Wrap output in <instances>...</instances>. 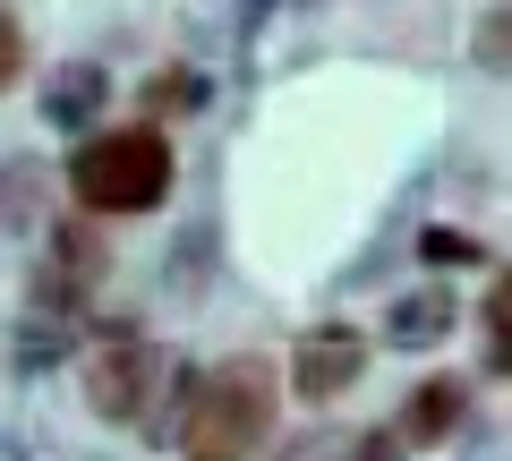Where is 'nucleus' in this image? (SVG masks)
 I'll return each instance as SVG.
<instances>
[{
	"label": "nucleus",
	"mask_w": 512,
	"mask_h": 461,
	"mask_svg": "<svg viewBox=\"0 0 512 461\" xmlns=\"http://www.w3.org/2000/svg\"><path fill=\"white\" fill-rule=\"evenodd\" d=\"M274 410H282L274 359L231 351L214 368H197L188 376V410H180V461H248L274 436Z\"/></svg>",
	"instance_id": "nucleus-1"
},
{
	"label": "nucleus",
	"mask_w": 512,
	"mask_h": 461,
	"mask_svg": "<svg viewBox=\"0 0 512 461\" xmlns=\"http://www.w3.org/2000/svg\"><path fill=\"white\" fill-rule=\"evenodd\" d=\"M69 188L86 214H154L171 197V137L163 129H103L69 154Z\"/></svg>",
	"instance_id": "nucleus-2"
},
{
	"label": "nucleus",
	"mask_w": 512,
	"mask_h": 461,
	"mask_svg": "<svg viewBox=\"0 0 512 461\" xmlns=\"http://www.w3.org/2000/svg\"><path fill=\"white\" fill-rule=\"evenodd\" d=\"M171 385H180V359H171L163 342H146V333H120V342L94 351V368H86V410L103 427H146Z\"/></svg>",
	"instance_id": "nucleus-3"
},
{
	"label": "nucleus",
	"mask_w": 512,
	"mask_h": 461,
	"mask_svg": "<svg viewBox=\"0 0 512 461\" xmlns=\"http://www.w3.org/2000/svg\"><path fill=\"white\" fill-rule=\"evenodd\" d=\"M367 376V333L359 325H316V333H299V351H291V393L299 402H342L350 385Z\"/></svg>",
	"instance_id": "nucleus-4"
},
{
	"label": "nucleus",
	"mask_w": 512,
	"mask_h": 461,
	"mask_svg": "<svg viewBox=\"0 0 512 461\" xmlns=\"http://www.w3.org/2000/svg\"><path fill=\"white\" fill-rule=\"evenodd\" d=\"M94 282H103V231H94V214L52 222V240H43V299H52V316H77L94 299Z\"/></svg>",
	"instance_id": "nucleus-5"
},
{
	"label": "nucleus",
	"mask_w": 512,
	"mask_h": 461,
	"mask_svg": "<svg viewBox=\"0 0 512 461\" xmlns=\"http://www.w3.org/2000/svg\"><path fill=\"white\" fill-rule=\"evenodd\" d=\"M461 410H470V385H461V376H427V385L410 393V410H402L393 427H402L410 444H444V436L461 427Z\"/></svg>",
	"instance_id": "nucleus-6"
},
{
	"label": "nucleus",
	"mask_w": 512,
	"mask_h": 461,
	"mask_svg": "<svg viewBox=\"0 0 512 461\" xmlns=\"http://www.w3.org/2000/svg\"><path fill=\"white\" fill-rule=\"evenodd\" d=\"M103 94H111V77L94 69V60H69V69L52 77V94H43V111H52V129H86L94 111H103Z\"/></svg>",
	"instance_id": "nucleus-7"
},
{
	"label": "nucleus",
	"mask_w": 512,
	"mask_h": 461,
	"mask_svg": "<svg viewBox=\"0 0 512 461\" xmlns=\"http://www.w3.org/2000/svg\"><path fill=\"white\" fill-rule=\"evenodd\" d=\"M444 333H453V299L444 291H419V299L393 308V342H402V351H436Z\"/></svg>",
	"instance_id": "nucleus-8"
},
{
	"label": "nucleus",
	"mask_w": 512,
	"mask_h": 461,
	"mask_svg": "<svg viewBox=\"0 0 512 461\" xmlns=\"http://www.w3.org/2000/svg\"><path fill=\"white\" fill-rule=\"evenodd\" d=\"M478 325H487V368L512 376V274H495L487 308H478Z\"/></svg>",
	"instance_id": "nucleus-9"
},
{
	"label": "nucleus",
	"mask_w": 512,
	"mask_h": 461,
	"mask_svg": "<svg viewBox=\"0 0 512 461\" xmlns=\"http://www.w3.org/2000/svg\"><path fill=\"white\" fill-rule=\"evenodd\" d=\"M478 69H512V0L495 18H478Z\"/></svg>",
	"instance_id": "nucleus-10"
},
{
	"label": "nucleus",
	"mask_w": 512,
	"mask_h": 461,
	"mask_svg": "<svg viewBox=\"0 0 512 461\" xmlns=\"http://www.w3.org/2000/svg\"><path fill=\"white\" fill-rule=\"evenodd\" d=\"M419 257H427V265H478L487 248H478L470 231H427V240H419Z\"/></svg>",
	"instance_id": "nucleus-11"
},
{
	"label": "nucleus",
	"mask_w": 512,
	"mask_h": 461,
	"mask_svg": "<svg viewBox=\"0 0 512 461\" xmlns=\"http://www.w3.org/2000/svg\"><path fill=\"white\" fill-rule=\"evenodd\" d=\"M180 103H205V77H188V69H171L163 86H154V111H180Z\"/></svg>",
	"instance_id": "nucleus-12"
},
{
	"label": "nucleus",
	"mask_w": 512,
	"mask_h": 461,
	"mask_svg": "<svg viewBox=\"0 0 512 461\" xmlns=\"http://www.w3.org/2000/svg\"><path fill=\"white\" fill-rule=\"evenodd\" d=\"M18 69H26V26L0 18V86H18Z\"/></svg>",
	"instance_id": "nucleus-13"
}]
</instances>
